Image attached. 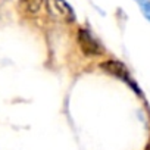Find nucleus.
Returning <instances> with one entry per match:
<instances>
[{"instance_id": "nucleus-1", "label": "nucleus", "mask_w": 150, "mask_h": 150, "mask_svg": "<svg viewBox=\"0 0 150 150\" xmlns=\"http://www.w3.org/2000/svg\"><path fill=\"white\" fill-rule=\"evenodd\" d=\"M47 13L62 22H74L75 12L74 9L65 2V0H44Z\"/></svg>"}, {"instance_id": "nucleus-2", "label": "nucleus", "mask_w": 150, "mask_h": 150, "mask_svg": "<svg viewBox=\"0 0 150 150\" xmlns=\"http://www.w3.org/2000/svg\"><path fill=\"white\" fill-rule=\"evenodd\" d=\"M77 41L86 56H100L103 54V47L99 40L86 28H80L77 33Z\"/></svg>"}, {"instance_id": "nucleus-3", "label": "nucleus", "mask_w": 150, "mask_h": 150, "mask_svg": "<svg viewBox=\"0 0 150 150\" xmlns=\"http://www.w3.org/2000/svg\"><path fill=\"white\" fill-rule=\"evenodd\" d=\"M100 68H102L105 72H108V74L113 75V77L122 80L124 83L129 84L131 88H134V90L137 91V94H140V90L137 88V84H135V83L132 81V78L129 77V72H128L127 66H125L122 62H119V60H112V59H110V60H105V62L100 63Z\"/></svg>"}, {"instance_id": "nucleus-4", "label": "nucleus", "mask_w": 150, "mask_h": 150, "mask_svg": "<svg viewBox=\"0 0 150 150\" xmlns=\"http://www.w3.org/2000/svg\"><path fill=\"white\" fill-rule=\"evenodd\" d=\"M43 2H44V0H21V6L24 8L25 12L34 15V13H37L41 9Z\"/></svg>"}, {"instance_id": "nucleus-5", "label": "nucleus", "mask_w": 150, "mask_h": 150, "mask_svg": "<svg viewBox=\"0 0 150 150\" xmlns=\"http://www.w3.org/2000/svg\"><path fill=\"white\" fill-rule=\"evenodd\" d=\"M134 2L138 5L143 16L150 22V0H134Z\"/></svg>"}, {"instance_id": "nucleus-6", "label": "nucleus", "mask_w": 150, "mask_h": 150, "mask_svg": "<svg viewBox=\"0 0 150 150\" xmlns=\"http://www.w3.org/2000/svg\"><path fill=\"white\" fill-rule=\"evenodd\" d=\"M146 150H150V140H149V144L146 146Z\"/></svg>"}]
</instances>
